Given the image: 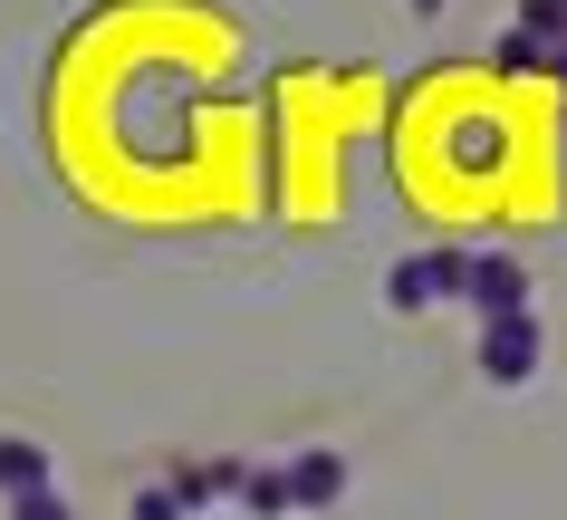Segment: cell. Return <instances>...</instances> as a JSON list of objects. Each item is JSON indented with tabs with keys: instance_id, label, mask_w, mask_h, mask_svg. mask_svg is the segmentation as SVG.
I'll list each match as a JSON object with an SVG mask.
<instances>
[{
	"instance_id": "5",
	"label": "cell",
	"mask_w": 567,
	"mask_h": 520,
	"mask_svg": "<svg viewBox=\"0 0 567 520\" xmlns=\"http://www.w3.org/2000/svg\"><path fill=\"white\" fill-rule=\"evenodd\" d=\"M0 482H10V501L39 491V482H49V453H39V443H0Z\"/></svg>"
},
{
	"instance_id": "2",
	"label": "cell",
	"mask_w": 567,
	"mask_h": 520,
	"mask_svg": "<svg viewBox=\"0 0 567 520\" xmlns=\"http://www.w3.org/2000/svg\"><path fill=\"white\" fill-rule=\"evenodd\" d=\"M394 308H433V299H462V261L452 251H423V261H404V271L385 279Z\"/></svg>"
},
{
	"instance_id": "8",
	"label": "cell",
	"mask_w": 567,
	"mask_h": 520,
	"mask_svg": "<svg viewBox=\"0 0 567 520\" xmlns=\"http://www.w3.org/2000/svg\"><path fill=\"white\" fill-rule=\"evenodd\" d=\"M414 10H443V0H414Z\"/></svg>"
},
{
	"instance_id": "1",
	"label": "cell",
	"mask_w": 567,
	"mask_h": 520,
	"mask_svg": "<svg viewBox=\"0 0 567 520\" xmlns=\"http://www.w3.org/2000/svg\"><path fill=\"white\" fill-rule=\"evenodd\" d=\"M481 367L501 376V386H519V376L538 367V328H529V308H501V318H491V337H481Z\"/></svg>"
},
{
	"instance_id": "3",
	"label": "cell",
	"mask_w": 567,
	"mask_h": 520,
	"mask_svg": "<svg viewBox=\"0 0 567 520\" xmlns=\"http://www.w3.org/2000/svg\"><path fill=\"white\" fill-rule=\"evenodd\" d=\"M462 289H472V299L491 308V318L529 299V279H519V261H462Z\"/></svg>"
},
{
	"instance_id": "6",
	"label": "cell",
	"mask_w": 567,
	"mask_h": 520,
	"mask_svg": "<svg viewBox=\"0 0 567 520\" xmlns=\"http://www.w3.org/2000/svg\"><path fill=\"white\" fill-rule=\"evenodd\" d=\"M10 520H68V501L39 482V491H20V501H10Z\"/></svg>"
},
{
	"instance_id": "7",
	"label": "cell",
	"mask_w": 567,
	"mask_h": 520,
	"mask_svg": "<svg viewBox=\"0 0 567 520\" xmlns=\"http://www.w3.org/2000/svg\"><path fill=\"white\" fill-rule=\"evenodd\" d=\"M183 501H193V491H145V501H135V520H174Z\"/></svg>"
},
{
	"instance_id": "4",
	"label": "cell",
	"mask_w": 567,
	"mask_h": 520,
	"mask_svg": "<svg viewBox=\"0 0 567 520\" xmlns=\"http://www.w3.org/2000/svg\"><path fill=\"white\" fill-rule=\"evenodd\" d=\"M337 491H347V462H328V453H308L289 472V501H337Z\"/></svg>"
}]
</instances>
